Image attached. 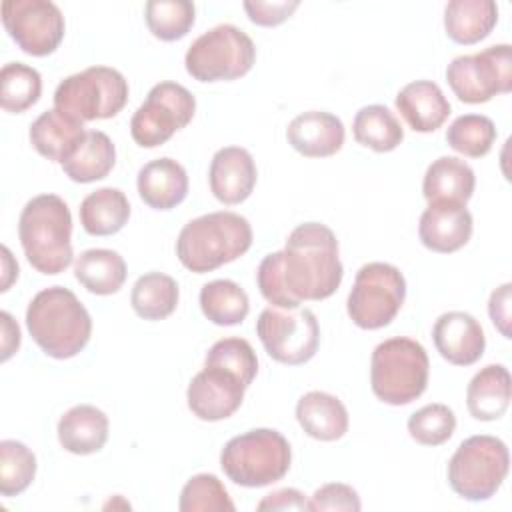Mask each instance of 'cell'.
Masks as SVG:
<instances>
[{
	"instance_id": "obj_24",
	"label": "cell",
	"mask_w": 512,
	"mask_h": 512,
	"mask_svg": "<svg viewBox=\"0 0 512 512\" xmlns=\"http://www.w3.org/2000/svg\"><path fill=\"white\" fill-rule=\"evenodd\" d=\"M512 398V380L504 364L480 368L466 388V406L474 420L492 422L506 414Z\"/></svg>"
},
{
	"instance_id": "obj_7",
	"label": "cell",
	"mask_w": 512,
	"mask_h": 512,
	"mask_svg": "<svg viewBox=\"0 0 512 512\" xmlns=\"http://www.w3.org/2000/svg\"><path fill=\"white\" fill-rule=\"evenodd\" d=\"M508 446L490 434H476L458 444L448 462V484L464 500L492 498L508 476Z\"/></svg>"
},
{
	"instance_id": "obj_47",
	"label": "cell",
	"mask_w": 512,
	"mask_h": 512,
	"mask_svg": "<svg viewBox=\"0 0 512 512\" xmlns=\"http://www.w3.org/2000/svg\"><path fill=\"white\" fill-rule=\"evenodd\" d=\"M16 278H18V262L12 258L8 246H2V284H0V292H6Z\"/></svg>"
},
{
	"instance_id": "obj_29",
	"label": "cell",
	"mask_w": 512,
	"mask_h": 512,
	"mask_svg": "<svg viewBox=\"0 0 512 512\" xmlns=\"http://www.w3.org/2000/svg\"><path fill=\"white\" fill-rule=\"evenodd\" d=\"M126 262L116 250L90 248L74 262L76 280L96 296L116 294L126 282Z\"/></svg>"
},
{
	"instance_id": "obj_6",
	"label": "cell",
	"mask_w": 512,
	"mask_h": 512,
	"mask_svg": "<svg viewBox=\"0 0 512 512\" xmlns=\"http://www.w3.org/2000/svg\"><path fill=\"white\" fill-rule=\"evenodd\" d=\"M292 464V448L274 428H254L230 438L220 452L228 480L244 488H262L282 480Z\"/></svg>"
},
{
	"instance_id": "obj_8",
	"label": "cell",
	"mask_w": 512,
	"mask_h": 512,
	"mask_svg": "<svg viewBox=\"0 0 512 512\" xmlns=\"http://www.w3.org/2000/svg\"><path fill=\"white\" fill-rule=\"evenodd\" d=\"M128 80L110 66H90L64 78L54 92V108L90 122L114 118L128 102Z\"/></svg>"
},
{
	"instance_id": "obj_37",
	"label": "cell",
	"mask_w": 512,
	"mask_h": 512,
	"mask_svg": "<svg viewBox=\"0 0 512 512\" xmlns=\"http://www.w3.org/2000/svg\"><path fill=\"white\" fill-rule=\"evenodd\" d=\"M36 476L34 452L18 440L0 442V494L10 498L22 494Z\"/></svg>"
},
{
	"instance_id": "obj_34",
	"label": "cell",
	"mask_w": 512,
	"mask_h": 512,
	"mask_svg": "<svg viewBox=\"0 0 512 512\" xmlns=\"http://www.w3.org/2000/svg\"><path fill=\"white\" fill-rule=\"evenodd\" d=\"M42 94V76L24 62H8L0 70V106L6 112L22 114Z\"/></svg>"
},
{
	"instance_id": "obj_46",
	"label": "cell",
	"mask_w": 512,
	"mask_h": 512,
	"mask_svg": "<svg viewBox=\"0 0 512 512\" xmlns=\"http://www.w3.org/2000/svg\"><path fill=\"white\" fill-rule=\"evenodd\" d=\"M2 320V362H6L10 356H14L20 348V328L16 320L8 312H0Z\"/></svg>"
},
{
	"instance_id": "obj_16",
	"label": "cell",
	"mask_w": 512,
	"mask_h": 512,
	"mask_svg": "<svg viewBox=\"0 0 512 512\" xmlns=\"http://www.w3.org/2000/svg\"><path fill=\"white\" fill-rule=\"evenodd\" d=\"M472 228V214L466 204L446 200L428 202L418 222V238L428 250L450 254L468 244Z\"/></svg>"
},
{
	"instance_id": "obj_42",
	"label": "cell",
	"mask_w": 512,
	"mask_h": 512,
	"mask_svg": "<svg viewBox=\"0 0 512 512\" xmlns=\"http://www.w3.org/2000/svg\"><path fill=\"white\" fill-rule=\"evenodd\" d=\"M308 506L312 512H358L362 508L358 492L342 482H328L314 490V494L308 500Z\"/></svg>"
},
{
	"instance_id": "obj_1",
	"label": "cell",
	"mask_w": 512,
	"mask_h": 512,
	"mask_svg": "<svg viewBox=\"0 0 512 512\" xmlns=\"http://www.w3.org/2000/svg\"><path fill=\"white\" fill-rule=\"evenodd\" d=\"M282 276L298 304L330 298L344 276L336 234L322 222L298 224L282 250Z\"/></svg>"
},
{
	"instance_id": "obj_5",
	"label": "cell",
	"mask_w": 512,
	"mask_h": 512,
	"mask_svg": "<svg viewBox=\"0 0 512 512\" xmlns=\"http://www.w3.org/2000/svg\"><path fill=\"white\" fill-rule=\"evenodd\" d=\"M430 360L426 348L406 336L380 342L370 358V388L390 406H406L420 398L428 386Z\"/></svg>"
},
{
	"instance_id": "obj_36",
	"label": "cell",
	"mask_w": 512,
	"mask_h": 512,
	"mask_svg": "<svg viewBox=\"0 0 512 512\" xmlns=\"http://www.w3.org/2000/svg\"><path fill=\"white\" fill-rule=\"evenodd\" d=\"M496 126L484 114H462L446 130V142L452 150L468 158H482L496 142Z\"/></svg>"
},
{
	"instance_id": "obj_33",
	"label": "cell",
	"mask_w": 512,
	"mask_h": 512,
	"mask_svg": "<svg viewBox=\"0 0 512 512\" xmlns=\"http://www.w3.org/2000/svg\"><path fill=\"white\" fill-rule=\"evenodd\" d=\"M354 140L374 152H392L404 140L400 120L382 104L362 106L352 122Z\"/></svg>"
},
{
	"instance_id": "obj_39",
	"label": "cell",
	"mask_w": 512,
	"mask_h": 512,
	"mask_svg": "<svg viewBox=\"0 0 512 512\" xmlns=\"http://www.w3.org/2000/svg\"><path fill=\"white\" fill-rule=\"evenodd\" d=\"M408 434L422 446H440L448 442L456 430L454 410L446 404H426L408 418Z\"/></svg>"
},
{
	"instance_id": "obj_41",
	"label": "cell",
	"mask_w": 512,
	"mask_h": 512,
	"mask_svg": "<svg viewBox=\"0 0 512 512\" xmlns=\"http://www.w3.org/2000/svg\"><path fill=\"white\" fill-rule=\"evenodd\" d=\"M258 290L266 302L278 308H300V304L290 296L284 276H282V250L270 252L262 258L256 270Z\"/></svg>"
},
{
	"instance_id": "obj_19",
	"label": "cell",
	"mask_w": 512,
	"mask_h": 512,
	"mask_svg": "<svg viewBox=\"0 0 512 512\" xmlns=\"http://www.w3.org/2000/svg\"><path fill=\"white\" fill-rule=\"evenodd\" d=\"M346 130L336 114L308 110L290 120L286 128L288 144L306 158H326L340 152Z\"/></svg>"
},
{
	"instance_id": "obj_30",
	"label": "cell",
	"mask_w": 512,
	"mask_h": 512,
	"mask_svg": "<svg viewBox=\"0 0 512 512\" xmlns=\"http://www.w3.org/2000/svg\"><path fill=\"white\" fill-rule=\"evenodd\" d=\"M80 224L90 236H112L130 218V202L118 188L106 186L90 192L80 202Z\"/></svg>"
},
{
	"instance_id": "obj_21",
	"label": "cell",
	"mask_w": 512,
	"mask_h": 512,
	"mask_svg": "<svg viewBox=\"0 0 512 512\" xmlns=\"http://www.w3.org/2000/svg\"><path fill=\"white\" fill-rule=\"evenodd\" d=\"M396 110L414 132H434L450 116V102L432 80H414L396 94Z\"/></svg>"
},
{
	"instance_id": "obj_14",
	"label": "cell",
	"mask_w": 512,
	"mask_h": 512,
	"mask_svg": "<svg viewBox=\"0 0 512 512\" xmlns=\"http://www.w3.org/2000/svg\"><path fill=\"white\" fill-rule=\"evenodd\" d=\"M2 24L16 46L30 56L52 54L64 38V16L50 0H4Z\"/></svg>"
},
{
	"instance_id": "obj_40",
	"label": "cell",
	"mask_w": 512,
	"mask_h": 512,
	"mask_svg": "<svg viewBox=\"0 0 512 512\" xmlns=\"http://www.w3.org/2000/svg\"><path fill=\"white\" fill-rule=\"evenodd\" d=\"M204 364L230 370L246 386H250L258 374V358L252 344L238 336H230L214 342L204 358Z\"/></svg>"
},
{
	"instance_id": "obj_38",
	"label": "cell",
	"mask_w": 512,
	"mask_h": 512,
	"mask_svg": "<svg viewBox=\"0 0 512 512\" xmlns=\"http://www.w3.org/2000/svg\"><path fill=\"white\" fill-rule=\"evenodd\" d=\"M178 510L180 512H234L236 506L218 476L196 474L184 484L178 500Z\"/></svg>"
},
{
	"instance_id": "obj_25",
	"label": "cell",
	"mask_w": 512,
	"mask_h": 512,
	"mask_svg": "<svg viewBox=\"0 0 512 512\" xmlns=\"http://www.w3.org/2000/svg\"><path fill=\"white\" fill-rule=\"evenodd\" d=\"M300 428L314 440L334 442L348 432V410L342 400L322 390H310L296 404Z\"/></svg>"
},
{
	"instance_id": "obj_22",
	"label": "cell",
	"mask_w": 512,
	"mask_h": 512,
	"mask_svg": "<svg viewBox=\"0 0 512 512\" xmlns=\"http://www.w3.org/2000/svg\"><path fill=\"white\" fill-rule=\"evenodd\" d=\"M86 132L88 130H84V122L68 116L58 108H50L30 124L28 138L40 156L62 164L82 142Z\"/></svg>"
},
{
	"instance_id": "obj_35",
	"label": "cell",
	"mask_w": 512,
	"mask_h": 512,
	"mask_svg": "<svg viewBox=\"0 0 512 512\" xmlns=\"http://www.w3.org/2000/svg\"><path fill=\"white\" fill-rule=\"evenodd\" d=\"M144 20L154 38L174 42L194 26L196 6L188 0H150L144 6Z\"/></svg>"
},
{
	"instance_id": "obj_28",
	"label": "cell",
	"mask_w": 512,
	"mask_h": 512,
	"mask_svg": "<svg viewBox=\"0 0 512 512\" xmlns=\"http://www.w3.org/2000/svg\"><path fill=\"white\" fill-rule=\"evenodd\" d=\"M116 164V148L102 130H88L76 150L62 162L64 174L78 184L106 178Z\"/></svg>"
},
{
	"instance_id": "obj_17",
	"label": "cell",
	"mask_w": 512,
	"mask_h": 512,
	"mask_svg": "<svg viewBox=\"0 0 512 512\" xmlns=\"http://www.w3.org/2000/svg\"><path fill=\"white\" fill-rule=\"evenodd\" d=\"M432 340L438 354L454 366L476 364L486 348V336L480 322L462 310H450L436 318Z\"/></svg>"
},
{
	"instance_id": "obj_11",
	"label": "cell",
	"mask_w": 512,
	"mask_h": 512,
	"mask_svg": "<svg viewBox=\"0 0 512 512\" xmlns=\"http://www.w3.org/2000/svg\"><path fill=\"white\" fill-rule=\"evenodd\" d=\"M256 334L266 354L286 366L306 364L320 346V326L308 308L268 306L256 320Z\"/></svg>"
},
{
	"instance_id": "obj_9",
	"label": "cell",
	"mask_w": 512,
	"mask_h": 512,
	"mask_svg": "<svg viewBox=\"0 0 512 512\" xmlns=\"http://www.w3.org/2000/svg\"><path fill=\"white\" fill-rule=\"evenodd\" d=\"M256 46L234 24H218L200 34L186 50V72L198 82L236 80L252 70Z\"/></svg>"
},
{
	"instance_id": "obj_45",
	"label": "cell",
	"mask_w": 512,
	"mask_h": 512,
	"mask_svg": "<svg viewBox=\"0 0 512 512\" xmlns=\"http://www.w3.org/2000/svg\"><path fill=\"white\" fill-rule=\"evenodd\" d=\"M258 510H310L306 494L296 488H278L266 494L258 504Z\"/></svg>"
},
{
	"instance_id": "obj_3",
	"label": "cell",
	"mask_w": 512,
	"mask_h": 512,
	"mask_svg": "<svg viewBox=\"0 0 512 512\" xmlns=\"http://www.w3.org/2000/svg\"><path fill=\"white\" fill-rule=\"evenodd\" d=\"M18 238L28 264L46 276L64 272L74 258L72 214L56 194L30 198L18 218Z\"/></svg>"
},
{
	"instance_id": "obj_13",
	"label": "cell",
	"mask_w": 512,
	"mask_h": 512,
	"mask_svg": "<svg viewBox=\"0 0 512 512\" xmlns=\"http://www.w3.org/2000/svg\"><path fill=\"white\" fill-rule=\"evenodd\" d=\"M196 112V98L178 82H158L130 120L132 140L142 148H156L186 128Z\"/></svg>"
},
{
	"instance_id": "obj_12",
	"label": "cell",
	"mask_w": 512,
	"mask_h": 512,
	"mask_svg": "<svg viewBox=\"0 0 512 512\" xmlns=\"http://www.w3.org/2000/svg\"><path fill=\"white\" fill-rule=\"evenodd\" d=\"M446 82L464 104H484L498 94H508L512 90L510 44L456 56L446 68Z\"/></svg>"
},
{
	"instance_id": "obj_10",
	"label": "cell",
	"mask_w": 512,
	"mask_h": 512,
	"mask_svg": "<svg viewBox=\"0 0 512 512\" xmlns=\"http://www.w3.org/2000/svg\"><path fill=\"white\" fill-rule=\"evenodd\" d=\"M404 300V274L394 264L368 262L356 272L346 310L358 328L378 330L396 318Z\"/></svg>"
},
{
	"instance_id": "obj_31",
	"label": "cell",
	"mask_w": 512,
	"mask_h": 512,
	"mask_svg": "<svg viewBox=\"0 0 512 512\" xmlns=\"http://www.w3.org/2000/svg\"><path fill=\"white\" fill-rule=\"evenodd\" d=\"M180 290L178 282L164 272H146L142 274L130 292L132 310L142 320H164L178 306Z\"/></svg>"
},
{
	"instance_id": "obj_26",
	"label": "cell",
	"mask_w": 512,
	"mask_h": 512,
	"mask_svg": "<svg viewBox=\"0 0 512 512\" xmlns=\"http://www.w3.org/2000/svg\"><path fill=\"white\" fill-rule=\"evenodd\" d=\"M476 188L474 170L456 156L436 158L424 172L422 194L428 202L466 204Z\"/></svg>"
},
{
	"instance_id": "obj_4",
	"label": "cell",
	"mask_w": 512,
	"mask_h": 512,
	"mask_svg": "<svg viewBox=\"0 0 512 512\" xmlns=\"http://www.w3.org/2000/svg\"><path fill=\"white\" fill-rule=\"evenodd\" d=\"M252 246L250 222L230 210L202 214L180 230L176 256L180 264L194 272H212L246 254Z\"/></svg>"
},
{
	"instance_id": "obj_23",
	"label": "cell",
	"mask_w": 512,
	"mask_h": 512,
	"mask_svg": "<svg viewBox=\"0 0 512 512\" xmlns=\"http://www.w3.org/2000/svg\"><path fill=\"white\" fill-rule=\"evenodd\" d=\"M108 430V416L92 404L72 406L60 416L56 428L60 446L76 456L100 452L108 442Z\"/></svg>"
},
{
	"instance_id": "obj_20",
	"label": "cell",
	"mask_w": 512,
	"mask_h": 512,
	"mask_svg": "<svg viewBox=\"0 0 512 512\" xmlns=\"http://www.w3.org/2000/svg\"><path fill=\"white\" fill-rule=\"evenodd\" d=\"M138 196L154 210H172L188 196V174L174 158H156L138 170Z\"/></svg>"
},
{
	"instance_id": "obj_43",
	"label": "cell",
	"mask_w": 512,
	"mask_h": 512,
	"mask_svg": "<svg viewBox=\"0 0 512 512\" xmlns=\"http://www.w3.org/2000/svg\"><path fill=\"white\" fill-rule=\"evenodd\" d=\"M300 6L298 0H280V2H262V0H248L244 2V10L248 20L256 26H278L286 22L294 10Z\"/></svg>"
},
{
	"instance_id": "obj_27",
	"label": "cell",
	"mask_w": 512,
	"mask_h": 512,
	"mask_svg": "<svg viewBox=\"0 0 512 512\" xmlns=\"http://www.w3.org/2000/svg\"><path fill=\"white\" fill-rule=\"evenodd\" d=\"M498 22V6L492 0H452L444 8V30L456 44L484 40Z\"/></svg>"
},
{
	"instance_id": "obj_15",
	"label": "cell",
	"mask_w": 512,
	"mask_h": 512,
	"mask_svg": "<svg viewBox=\"0 0 512 512\" xmlns=\"http://www.w3.org/2000/svg\"><path fill=\"white\" fill-rule=\"evenodd\" d=\"M246 388L248 386L230 370L204 364L188 384L186 402L196 418L218 422L230 418L242 406Z\"/></svg>"
},
{
	"instance_id": "obj_18",
	"label": "cell",
	"mask_w": 512,
	"mask_h": 512,
	"mask_svg": "<svg viewBox=\"0 0 512 512\" xmlns=\"http://www.w3.org/2000/svg\"><path fill=\"white\" fill-rule=\"evenodd\" d=\"M256 180L258 170L254 158L242 146H224L210 160V192L226 206L244 202L252 194Z\"/></svg>"
},
{
	"instance_id": "obj_44",
	"label": "cell",
	"mask_w": 512,
	"mask_h": 512,
	"mask_svg": "<svg viewBox=\"0 0 512 512\" xmlns=\"http://www.w3.org/2000/svg\"><path fill=\"white\" fill-rule=\"evenodd\" d=\"M510 290H512V284L506 282V284L498 286L490 294V300H488L490 320L504 338H512V332H510V322H512L510 320Z\"/></svg>"
},
{
	"instance_id": "obj_32",
	"label": "cell",
	"mask_w": 512,
	"mask_h": 512,
	"mask_svg": "<svg viewBox=\"0 0 512 512\" xmlns=\"http://www.w3.org/2000/svg\"><path fill=\"white\" fill-rule=\"evenodd\" d=\"M200 310L216 326L242 324L250 312V300L244 288L228 278L206 282L200 288Z\"/></svg>"
},
{
	"instance_id": "obj_2",
	"label": "cell",
	"mask_w": 512,
	"mask_h": 512,
	"mask_svg": "<svg viewBox=\"0 0 512 512\" xmlns=\"http://www.w3.org/2000/svg\"><path fill=\"white\" fill-rule=\"evenodd\" d=\"M26 328L38 348L56 360L74 358L92 336V318L64 286L40 290L26 308Z\"/></svg>"
}]
</instances>
